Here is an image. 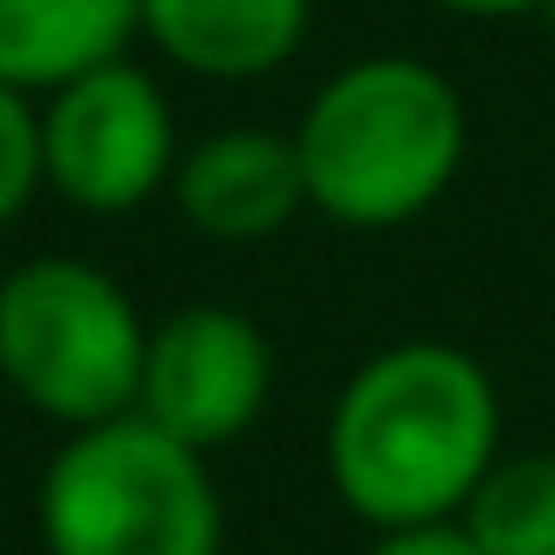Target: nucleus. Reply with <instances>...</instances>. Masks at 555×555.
<instances>
[{"instance_id": "2", "label": "nucleus", "mask_w": 555, "mask_h": 555, "mask_svg": "<svg viewBox=\"0 0 555 555\" xmlns=\"http://www.w3.org/2000/svg\"><path fill=\"white\" fill-rule=\"evenodd\" d=\"M296 163L310 211L352 232L422 218L464 169V99L422 56H359L317 85L296 120Z\"/></svg>"}, {"instance_id": "1", "label": "nucleus", "mask_w": 555, "mask_h": 555, "mask_svg": "<svg viewBox=\"0 0 555 555\" xmlns=\"http://www.w3.org/2000/svg\"><path fill=\"white\" fill-rule=\"evenodd\" d=\"M500 457V387L443 338H401L338 387L324 478L373 534L443 528Z\"/></svg>"}, {"instance_id": "11", "label": "nucleus", "mask_w": 555, "mask_h": 555, "mask_svg": "<svg viewBox=\"0 0 555 555\" xmlns=\"http://www.w3.org/2000/svg\"><path fill=\"white\" fill-rule=\"evenodd\" d=\"M42 190V134L28 92L0 85V232L28 211V197Z\"/></svg>"}, {"instance_id": "5", "label": "nucleus", "mask_w": 555, "mask_h": 555, "mask_svg": "<svg viewBox=\"0 0 555 555\" xmlns=\"http://www.w3.org/2000/svg\"><path fill=\"white\" fill-rule=\"evenodd\" d=\"M36 134L42 190H56L70 211L127 218L149 197H163L177 177V113H169L163 85L127 56L42 92Z\"/></svg>"}, {"instance_id": "13", "label": "nucleus", "mask_w": 555, "mask_h": 555, "mask_svg": "<svg viewBox=\"0 0 555 555\" xmlns=\"http://www.w3.org/2000/svg\"><path fill=\"white\" fill-rule=\"evenodd\" d=\"M450 14H478V22H506V14H548V0H436Z\"/></svg>"}, {"instance_id": "6", "label": "nucleus", "mask_w": 555, "mask_h": 555, "mask_svg": "<svg viewBox=\"0 0 555 555\" xmlns=\"http://www.w3.org/2000/svg\"><path fill=\"white\" fill-rule=\"evenodd\" d=\"M274 393V345L232 302H183L149 324L134 415L155 422L190 450H225L268 415Z\"/></svg>"}, {"instance_id": "9", "label": "nucleus", "mask_w": 555, "mask_h": 555, "mask_svg": "<svg viewBox=\"0 0 555 555\" xmlns=\"http://www.w3.org/2000/svg\"><path fill=\"white\" fill-rule=\"evenodd\" d=\"M141 36V0H0V85L56 92L85 70L127 56Z\"/></svg>"}, {"instance_id": "12", "label": "nucleus", "mask_w": 555, "mask_h": 555, "mask_svg": "<svg viewBox=\"0 0 555 555\" xmlns=\"http://www.w3.org/2000/svg\"><path fill=\"white\" fill-rule=\"evenodd\" d=\"M366 555H478L464 542L457 520H443V528H408V534H379Z\"/></svg>"}, {"instance_id": "8", "label": "nucleus", "mask_w": 555, "mask_h": 555, "mask_svg": "<svg viewBox=\"0 0 555 555\" xmlns=\"http://www.w3.org/2000/svg\"><path fill=\"white\" fill-rule=\"evenodd\" d=\"M141 36L190 78L254 85L310 36V0H141Z\"/></svg>"}, {"instance_id": "4", "label": "nucleus", "mask_w": 555, "mask_h": 555, "mask_svg": "<svg viewBox=\"0 0 555 555\" xmlns=\"http://www.w3.org/2000/svg\"><path fill=\"white\" fill-rule=\"evenodd\" d=\"M149 317L92 260L36 254L0 274V379L56 429L134 415Z\"/></svg>"}, {"instance_id": "10", "label": "nucleus", "mask_w": 555, "mask_h": 555, "mask_svg": "<svg viewBox=\"0 0 555 555\" xmlns=\"http://www.w3.org/2000/svg\"><path fill=\"white\" fill-rule=\"evenodd\" d=\"M457 528L478 555H555V450H500Z\"/></svg>"}, {"instance_id": "7", "label": "nucleus", "mask_w": 555, "mask_h": 555, "mask_svg": "<svg viewBox=\"0 0 555 555\" xmlns=\"http://www.w3.org/2000/svg\"><path fill=\"white\" fill-rule=\"evenodd\" d=\"M169 190H177L183 225H197L204 240H225V246L274 240L296 211H310L296 141L268 134V127H218V134H204L197 149L177 155Z\"/></svg>"}, {"instance_id": "3", "label": "nucleus", "mask_w": 555, "mask_h": 555, "mask_svg": "<svg viewBox=\"0 0 555 555\" xmlns=\"http://www.w3.org/2000/svg\"><path fill=\"white\" fill-rule=\"evenodd\" d=\"M36 534L50 555H225V500L204 450L120 415L50 450Z\"/></svg>"}]
</instances>
